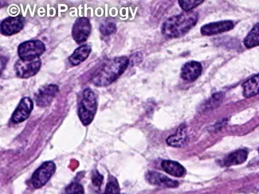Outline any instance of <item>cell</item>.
I'll return each instance as SVG.
<instances>
[{
	"instance_id": "obj_1",
	"label": "cell",
	"mask_w": 259,
	"mask_h": 194,
	"mask_svg": "<svg viewBox=\"0 0 259 194\" xmlns=\"http://www.w3.org/2000/svg\"><path fill=\"white\" fill-rule=\"evenodd\" d=\"M130 59L124 56L117 57L107 61L93 77V84L97 87H106L113 84L124 73L130 65Z\"/></svg>"
},
{
	"instance_id": "obj_2",
	"label": "cell",
	"mask_w": 259,
	"mask_h": 194,
	"mask_svg": "<svg viewBox=\"0 0 259 194\" xmlns=\"http://www.w3.org/2000/svg\"><path fill=\"white\" fill-rule=\"evenodd\" d=\"M199 19L196 12H184L169 18L162 26V33L167 37H178L188 33Z\"/></svg>"
},
{
	"instance_id": "obj_3",
	"label": "cell",
	"mask_w": 259,
	"mask_h": 194,
	"mask_svg": "<svg viewBox=\"0 0 259 194\" xmlns=\"http://www.w3.org/2000/svg\"><path fill=\"white\" fill-rule=\"evenodd\" d=\"M98 110L96 94L91 88L84 89L78 106V116L83 125L88 126L92 123Z\"/></svg>"
},
{
	"instance_id": "obj_4",
	"label": "cell",
	"mask_w": 259,
	"mask_h": 194,
	"mask_svg": "<svg viewBox=\"0 0 259 194\" xmlns=\"http://www.w3.org/2000/svg\"><path fill=\"white\" fill-rule=\"evenodd\" d=\"M46 51V45L40 40H30L21 43L18 55L21 60L33 61L38 59Z\"/></svg>"
},
{
	"instance_id": "obj_5",
	"label": "cell",
	"mask_w": 259,
	"mask_h": 194,
	"mask_svg": "<svg viewBox=\"0 0 259 194\" xmlns=\"http://www.w3.org/2000/svg\"><path fill=\"white\" fill-rule=\"evenodd\" d=\"M56 170V165L51 161L45 162L38 167L31 178L33 186L35 188H41L51 179Z\"/></svg>"
},
{
	"instance_id": "obj_6",
	"label": "cell",
	"mask_w": 259,
	"mask_h": 194,
	"mask_svg": "<svg viewBox=\"0 0 259 194\" xmlns=\"http://www.w3.org/2000/svg\"><path fill=\"white\" fill-rule=\"evenodd\" d=\"M41 66V62L40 58L33 61H23L19 59L15 62V73L19 78H30L39 71Z\"/></svg>"
},
{
	"instance_id": "obj_7",
	"label": "cell",
	"mask_w": 259,
	"mask_h": 194,
	"mask_svg": "<svg viewBox=\"0 0 259 194\" xmlns=\"http://www.w3.org/2000/svg\"><path fill=\"white\" fill-rule=\"evenodd\" d=\"M91 21L87 17H79L75 21L72 29V36L77 44L85 42L91 35Z\"/></svg>"
},
{
	"instance_id": "obj_8",
	"label": "cell",
	"mask_w": 259,
	"mask_h": 194,
	"mask_svg": "<svg viewBox=\"0 0 259 194\" xmlns=\"http://www.w3.org/2000/svg\"><path fill=\"white\" fill-rule=\"evenodd\" d=\"M59 86L56 84H48L42 86L37 91L34 98L38 107H47L51 105L57 94L59 93Z\"/></svg>"
},
{
	"instance_id": "obj_9",
	"label": "cell",
	"mask_w": 259,
	"mask_h": 194,
	"mask_svg": "<svg viewBox=\"0 0 259 194\" xmlns=\"http://www.w3.org/2000/svg\"><path fill=\"white\" fill-rule=\"evenodd\" d=\"M34 109V103L30 97H24L21 100L19 105L12 116V121L14 123H19L28 119L30 113Z\"/></svg>"
},
{
	"instance_id": "obj_10",
	"label": "cell",
	"mask_w": 259,
	"mask_h": 194,
	"mask_svg": "<svg viewBox=\"0 0 259 194\" xmlns=\"http://www.w3.org/2000/svg\"><path fill=\"white\" fill-rule=\"evenodd\" d=\"M25 19L22 15L8 17L1 23V34L11 36L17 34L24 27Z\"/></svg>"
},
{
	"instance_id": "obj_11",
	"label": "cell",
	"mask_w": 259,
	"mask_h": 194,
	"mask_svg": "<svg viewBox=\"0 0 259 194\" xmlns=\"http://www.w3.org/2000/svg\"><path fill=\"white\" fill-rule=\"evenodd\" d=\"M233 27L234 23L232 21H220L202 26L201 34L206 36L214 35L229 31Z\"/></svg>"
},
{
	"instance_id": "obj_12",
	"label": "cell",
	"mask_w": 259,
	"mask_h": 194,
	"mask_svg": "<svg viewBox=\"0 0 259 194\" xmlns=\"http://www.w3.org/2000/svg\"><path fill=\"white\" fill-rule=\"evenodd\" d=\"M203 67L199 62L191 61L187 62L181 69V77L187 81L197 80L202 73Z\"/></svg>"
},
{
	"instance_id": "obj_13",
	"label": "cell",
	"mask_w": 259,
	"mask_h": 194,
	"mask_svg": "<svg viewBox=\"0 0 259 194\" xmlns=\"http://www.w3.org/2000/svg\"><path fill=\"white\" fill-rule=\"evenodd\" d=\"M146 180L152 185L158 186L176 188L179 185V183L175 180L171 179L167 176L163 175L156 171H149V173H147Z\"/></svg>"
},
{
	"instance_id": "obj_14",
	"label": "cell",
	"mask_w": 259,
	"mask_h": 194,
	"mask_svg": "<svg viewBox=\"0 0 259 194\" xmlns=\"http://www.w3.org/2000/svg\"><path fill=\"white\" fill-rule=\"evenodd\" d=\"M91 51H92V48L91 45H87V44L76 48L74 52L73 53V55L69 58L70 64L72 66H76L82 63L89 58Z\"/></svg>"
},
{
	"instance_id": "obj_15",
	"label": "cell",
	"mask_w": 259,
	"mask_h": 194,
	"mask_svg": "<svg viewBox=\"0 0 259 194\" xmlns=\"http://www.w3.org/2000/svg\"><path fill=\"white\" fill-rule=\"evenodd\" d=\"M161 166L166 173L170 175L174 176V177H181L186 174V170L184 166L175 161H163L161 163Z\"/></svg>"
},
{
	"instance_id": "obj_16",
	"label": "cell",
	"mask_w": 259,
	"mask_h": 194,
	"mask_svg": "<svg viewBox=\"0 0 259 194\" xmlns=\"http://www.w3.org/2000/svg\"><path fill=\"white\" fill-rule=\"evenodd\" d=\"M248 157V152L246 150H238L233 153L227 155L224 159V165L226 166H236L245 163Z\"/></svg>"
},
{
	"instance_id": "obj_17",
	"label": "cell",
	"mask_w": 259,
	"mask_h": 194,
	"mask_svg": "<svg viewBox=\"0 0 259 194\" xmlns=\"http://www.w3.org/2000/svg\"><path fill=\"white\" fill-rule=\"evenodd\" d=\"M187 132L186 127L184 125H181L179 127L176 134L169 136L166 140V142L169 146L174 148H181L186 143Z\"/></svg>"
},
{
	"instance_id": "obj_18",
	"label": "cell",
	"mask_w": 259,
	"mask_h": 194,
	"mask_svg": "<svg viewBox=\"0 0 259 194\" xmlns=\"http://www.w3.org/2000/svg\"><path fill=\"white\" fill-rule=\"evenodd\" d=\"M243 95L246 98L259 94V74L253 76L242 84Z\"/></svg>"
},
{
	"instance_id": "obj_19",
	"label": "cell",
	"mask_w": 259,
	"mask_h": 194,
	"mask_svg": "<svg viewBox=\"0 0 259 194\" xmlns=\"http://www.w3.org/2000/svg\"><path fill=\"white\" fill-rule=\"evenodd\" d=\"M243 43L246 48H253L259 45V23L253 26V29L246 36Z\"/></svg>"
},
{
	"instance_id": "obj_20",
	"label": "cell",
	"mask_w": 259,
	"mask_h": 194,
	"mask_svg": "<svg viewBox=\"0 0 259 194\" xmlns=\"http://www.w3.org/2000/svg\"><path fill=\"white\" fill-rule=\"evenodd\" d=\"M103 194H122L120 193L118 181L115 177H110Z\"/></svg>"
},
{
	"instance_id": "obj_21",
	"label": "cell",
	"mask_w": 259,
	"mask_h": 194,
	"mask_svg": "<svg viewBox=\"0 0 259 194\" xmlns=\"http://www.w3.org/2000/svg\"><path fill=\"white\" fill-rule=\"evenodd\" d=\"M100 31L103 35L109 36L117 31V26L113 22H105L100 26Z\"/></svg>"
},
{
	"instance_id": "obj_22",
	"label": "cell",
	"mask_w": 259,
	"mask_h": 194,
	"mask_svg": "<svg viewBox=\"0 0 259 194\" xmlns=\"http://www.w3.org/2000/svg\"><path fill=\"white\" fill-rule=\"evenodd\" d=\"M202 3H203V0H200V1H197V0H180L179 1L180 6L183 10H184L185 12L192 11L194 8L199 6V4H202Z\"/></svg>"
},
{
	"instance_id": "obj_23",
	"label": "cell",
	"mask_w": 259,
	"mask_h": 194,
	"mask_svg": "<svg viewBox=\"0 0 259 194\" xmlns=\"http://www.w3.org/2000/svg\"><path fill=\"white\" fill-rule=\"evenodd\" d=\"M63 194H84V188L78 182H73L68 185Z\"/></svg>"
},
{
	"instance_id": "obj_24",
	"label": "cell",
	"mask_w": 259,
	"mask_h": 194,
	"mask_svg": "<svg viewBox=\"0 0 259 194\" xmlns=\"http://www.w3.org/2000/svg\"><path fill=\"white\" fill-rule=\"evenodd\" d=\"M104 177L98 170H95L92 176V182L94 186L100 187L103 182Z\"/></svg>"
},
{
	"instance_id": "obj_25",
	"label": "cell",
	"mask_w": 259,
	"mask_h": 194,
	"mask_svg": "<svg viewBox=\"0 0 259 194\" xmlns=\"http://www.w3.org/2000/svg\"><path fill=\"white\" fill-rule=\"evenodd\" d=\"M258 152H259V151H258Z\"/></svg>"
}]
</instances>
